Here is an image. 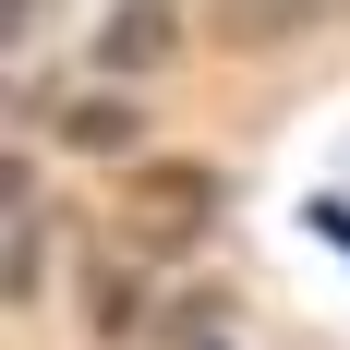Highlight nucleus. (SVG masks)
I'll return each instance as SVG.
<instances>
[{
    "instance_id": "39448f33",
    "label": "nucleus",
    "mask_w": 350,
    "mask_h": 350,
    "mask_svg": "<svg viewBox=\"0 0 350 350\" xmlns=\"http://www.w3.org/2000/svg\"><path fill=\"white\" fill-rule=\"evenodd\" d=\"M85 314H97V338H133V314H145L133 266H97V278H85Z\"/></svg>"
},
{
    "instance_id": "f03ea898",
    "label": "nucleus",
    "mask_w": 350,
    "mask_h": 350,
    "mask_svg": "<svg viewBox=\"0 0 350 350\" xmlns=\"http://www.w3.org/2000/svg\"><path fill=\"white\" fill-rule=\"evenodd\" d=\"M170 36H181L170 0H121V12H109V36H97V72H145V61H170Z\"/></svg>"
},
{
    "instance_id": "423d86ee",
    "label": "nucleus",
    "mask_w": 350,
    "mask_h": 350,
    "mask_svg": "<svg viewBox=\"0 0 350 350\" xmlns=\"http://www.w3.org/2000/svg\"><path fill=\"white\" fill-rule=\"evenodd\" d=\"M25 12H36V0H12V25H25Z\"/></svg>"
},
{
    "instance_id": "20e7f679",
    "label": "nucleus",
    "mask_w": 350,
    "mask_h": 350,
    "mask_svg": "<svg viewBox=\"0 0 350 350\" xmlns=\"http://www.w3.org/2000/svg\"><path fill=\"white\" fill-rule=\"evenodd\" d=\"M133 133H145V121H133L121 97H85V109L61 121V145H85V157H133Z\"/></svg>"
},
{
    "instance_id": "7ed1b4c3",
    "label": "nucleus",
    "mask_w": 350,
    "mask_h": 350,
    "mask_svg": "<svg viewBox=\"0 0 350 350\" xmlns=\"http://www.w3.org/2000/svg\"><path fill=\"white\" fill-rule=\"evenodd\" d=\"M326 12H338V0H230V12H217V36H230V49H278V36L326 25Z\"/></svg>"
},
{
    "instance_id": "f257e3e1",
    "label": "nucleus",
    "mask_w": 350,
    "mask_h": 350,
    "mask_svg": "<svg viewBox=\"0 0 350 350\" xmlns=\"http://www.w3.org/2000/svg\"><path fill=\"white\" fill-rule=\"evenodd\" d=\"M217 206H230V181H217L206 157H145L133 193H121V242L133 254H181V242H206Z\"/></svg>"
}]
</instances>
